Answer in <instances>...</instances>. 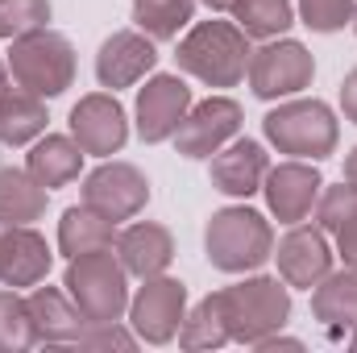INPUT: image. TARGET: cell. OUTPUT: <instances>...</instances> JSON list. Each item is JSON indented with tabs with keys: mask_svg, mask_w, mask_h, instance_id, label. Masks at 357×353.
<instances>
[{
	"mask_svg": "<svg viewBox=\"0 0 357 353\" xmlns=\"http://www.w3.org/2000/svg\"><path fill=\"white\" fill-rule=\"evenodd\" d=\"M245 75H250V88L258 100H287V96H299L303 88H312L316 59L295 38H270L266 46H258L250 54Z\"/></svg>",
	"mask_w": 357,
	"mask_h": 353,
	"instance_id": "cell-7",
	"label": "cell"
},
{
	"mask_svg": "<svg viewBox=\"0 0 357 353\" xmlns=\"http://www.w3.org/2000/svg\"><path fill=\"white\" fill-rule=\"evenodd\" d=\"M50 0H0V38H21L33 29H46Z\"/></svg>",
	"mask_w": 357,
	"mask_h": 353,
	"instance_id": "cell-29",
	"label": "cell"
},
{
	"mask_svg": "<svg viewBox=\"0 0 357 353\" xmlns=\"http://www.w3.org/2000/svg\"><path fill=\"white\" fill-rule=\"evenodd\" d=\"M349 25H354V33H357V4H354V21H349Z\"/></svg>",
	"mask_w": 357,
	"mask_h": 353,
	"instance_id": "cell-40",
	"label": "cell"
},
{
	"mask_svg": "<svg viewBox=\"0 0 357 353\" xmlns=\"http://www.w3.org/2000/svg\"><path fill=\"white\" fill-rule=\"evenodd\" d=\"M25 299H29V316H33L38 341H46V345H75L79 333L88 329V316L59 287H33Z\"/></svg>",
	"mask_w": 357,
	"mask_h": 353,
	"instance_id": "cell-19",
	"label": "cell"
},
{
	"mask_svg": "<svg viewBox=\"0 0 357 353\" xmlns=\"http://www.w3.org/2000/svg\"><path fill=\"white\" fill-rule=\"evenodd\" d=\"M96 250H116V220L96 212L88 204H75L59 220V254L63 258H84Z\"/></svg>",
	"mask_w": 357,
	"mask_h": 353,
	"instance_id": "cell-21",
	"label": "cell"
},
{
	"mask_svg": "<svg viewBox=\"0 0 357 353\" xmlns=\"http://www.w3.org/2000/svg\"><path fill=\"white\" fill-rule=\"evenodd\" d=\"M320 187H324L320 171L307 167V163H299V158L270 167L266 179H262L266 208L278 225H299V220H307V212H312L316 200H320Z\"/></svg>",
	"mask_w": 357,
	"mask_h": 353,
	"instance_id": "cell-12",
	"label": "cell"
},
{
	"mask_svg": "<svg viewBox=\"0 0 357 353\" xmlns=\"http://www.w3.org/2000/svg\"><path fill=\"white\" fill-rule=\"evenodd\" d=\"M79 350H133L137 345V337L133 333H125L116 320H108V324H88L84 333H79V341H75Z\"/></svg>",
	"mask_w": 357,
	"mask_h": 353,
	"instance_id": "cell-32",
	"label": "cell"
},
{
	"mask_svg": "<svg viewBox=\"0 0 357 353\" xmlns=\"http://www.w3.org/2000/svg\"><path fill=\"white\" fill-rule=\"evenodd\" d=\"M266 171H270V158H266V150H262V142H254V137H233L229 146L216 150L208 179H212V187H216L220 195H229V200H250L254 191H262Z\"/></svg>",
	"mask_w": 357,
	"mask_h": 353,
	"instance_id": "cell-17",
	"label": "cell"
},
{
	"mask_svg": "<svg viewBox=\"0 0 357 353\" xmlns=\"http://www.w3.org/2000/svg\"><path fill=\"white\" fill-rule=\"evenodd\" d=\"M71 137L79 142L84 154H96V158L121 154L125 142H129V117L116 104V96H108V91L84 96L71 108Z\"/></svg>",
	"mask_w": 357,
	"mask_h": 353,
	"instance_id": "cell-11",
	"label": "cell"
},
{
	"mask_svg": "<svg viewBox=\"0 0 357 353\" xmlns=\"http://www.w3.org/2000/svg\"><path fill=\"white\" fill-rule=\"evenodd\" d=\"M146 287L129 299V320H133V333L150 345H167L178 337V324L187 316V287L178 278L167 274H154V278H142Z\"/></svg>",
	"mask_w": 357,
	"mask_h": 353,
	"instance_id": "cell-8",
	"label": "cell"
},
{
	"mask_svg": "<svg viewBox=\"0 0 357 353\" xmlns=\"http://www.w3.org/2000/svg\"><path fill=\"white\" fill-rule=\"evenodd\" d=\"M204 4H208L212 13H229V8H233V0H204Z\"/></svg>",
	"mask_w": 357,
	"mask_h": 353,
	"instance_id": "cell-37",
	"label": "cell"
},
{
	"mask_svg": "<svg viewBox=\"0 0 357 353\" xmlns=\"http://www.w3.org/2000/svg\"><path fill=\"white\" fill-rule=\"evenodd\" d=\"M204 250H208V262L216 270L250 274V270L270 262L274 229H270V220L262 212H254L245 204H233V208L212 212V220L204 229Z\"/></svg>",
	"mask_w": 357,
	"mask_h": 353,
	"instance_id": "cell-2",
	"label": "cell"
},
{
	"mask_svg": "<svg viewBox=\"0 0 357 353\" xmlns=\"http://www.w3.org/2000/svg\"><path fill=\"white\" fill-rule=\"evenodd\" d=\"M133 21L154 42H175L195 21V0H133Z\"/></svg>",
	"mask_w": 357,
	"mask_h": 353,
	"instance_id": "cell-26",
	"label": "cell"
},
{
	"mask_svg": "<svg viewBox=\"0 0 357 353\" xmlns=\"http://www.w3.org/2000/svg\"><path fill=\"white\" fill-rule=\"evenodd\" d=\"M229 324H225V312H220V295H204L178 324V345L183 350H220L229 345Z\"/></svg>",
	"mask_w": 357,
	"mask_h": 353,
	"instance_id": "cell-25",
	"label": "cell"
},
{
	"mask_svg": "<svg viewBox=\"0 0 357 353\" xmlns=\"http://www.w3.org/2000/svg\"><path fill=\"white\" fill-rule=\"evenodd\" d=\"M241 133V104L229 96H208L187 108L183 125L175 129V150L183 158H212Z\"/></svg>",
	"mask_w": 357,
	"mask_h": 353,
	"instance_id": "cell-9",
	"label": "cell"
},
{
	"mask_svg": "<svg viewBox=\"0 0 357 353\" xmlns=\"http://www.w3.org/2000/svg\"><path fill=\"white\" fill-rule=\"evenodd\" d=\"M29 345H38L29 299L17 295V287H8L0 291V353H25Z\"/></svg>",
	"mask_w": 357,
	"mask_h": 353,
	"instance_id": "cell-28",
	"label": "cell"
},
{
	"mask_svg": "<svg viewBox=\"0 0 357 353\" xmlns=\"http://www.w3.org/2000/svg\"><path fill=\"white\" fill-rule=\"evenodd\" d=\"M349 350L357 353V329H354V333H349Z\"/></svg>",
	"mask_w": 357,
	"mask_h": 353,
	"instance_id": "cell-39",
	"label": "cell"
},
{
	"mask_svg": "<svg viewBox=\"0 0 357 353\" xmlns=\"http://www.w3.org/2000/svg\"><path fill=\"white\" fill-rule=\"evenodd\" d=\"M116 258L133 278L167 274V266L175 262V237L158 220H137V225L116 233Z\"/></svg>",
	"mask_w": 357,
	"mask_h": 353,
	"instance_id": "cell-18",
	"label": "cell"
},
{
	"mask_svg": "<svg viewBox=\"0 0 357 353\" xmlns=\"http://www.w3.org/2000/svg\"><path fill=\"white\" fill-rule=\"evenodd\" d=\"M216 295H220L229 337L241 345H258L270 333H282V324L291 320V287L270 274L241 278L233 287H220Z\"/></svg>",
	"mask_w": 357,
	"mask_h": 353,
	"instance_id": "cell-3",
	"label": "cell"
},
{
	"mask_svg": "<svg viewBox=\"0 0 357 353\" xmlns=\"http://www.w3.org/2000/svg\"><path fill=\"white\" fill-rule=\"evenodd\" d=\"M357 216V187L345 179L337 187H320V200H316V225L324 233H337L341 225H349Z\"/></svg>",
	"mask_w": 357,
	"mask_h": 353,
	"instance_id": "cell-30",
	"label": "cell"
},
{
	"mask_svg": "<svg viewBox=\"0 0 357 353\" xmlns=\"http://www.w3.org/2000/svg\"><path fill=\"white\" fill-rule=\"evenodd\" d=\"M337 254H341V262L349 270H357V216L337 229Z\"/></svg>",
	"mask_w": 357,
	"mask_h": 353,
	"instance_id": "cell-33",
	"label": "cell"
},
{
	"mask_svg": "<svg viewBox=\"0 0 357 353\" xmlns=\"http://www.w3.org/2000/svg\"><path fill=\"white\" fill-rule=\"evenodd\" d=\"M79 167H84V150L75 137H63V133H46L33 142L29 158H25V171L38 179L46 191L50 187H67L79 179Z\"/></svg>",
	"mask_w": 357,
	"mask_h": 353,
	"instance_id": "cell-22",
	"label": "cell"
},
{
	"mask_svg": "<svg viewBox=\"0 0 357 353\" xmlns=\"http://www.w3.org/2000/svg\"><path fill=\"white\" fill-rule=\"evenodd\" d=\"M63 287L75 299V308L88 316V324H108L129 312V270L121 266L112 250L71 258Z\"/></svg>",
	"mask_w": 357,
	"mask_h": 353,
	"instance_id": "cell-6",
	"label": "cell"
},
{
	"mask_svg": "<svg viewBox=\"0 0 357 353\" xmlns=\"http://www.w3.org/2000/svg\"><path fill=\"white\" fill-rule=\"evenodd\" d=\"M341 112H345V121L357 125V67L341 80Z\"/></svg>",
	"mask_w": 357,
	"mask_h": 353,
	"instance_id": "cell-34",
	"label": "cell"
},
{
	"mask_svg": "<svg viewBox=\"0 0 357 353\" xmlns=\"http://www.w3.org/2000/svg\"><path fill=\"white\" fill-rule=\"evenodd\" d=\"M84 204L104 212L108 220H133L150 204V179L133 163H100L84 179Z\"/></svg>",
	"mask_w": 357,
	"mask_h": 353,
	"instance_id": "cell-10",
	"label": "cell"
},
{
	"mask_svg": "<svg viewBox=\"0 0 357 353\" xmlns=\"http://www.w3.org/2000/svg\"><path fill=\"white\" fill-rule=\"evenodd\" d=\"M233 21L250 33V38H282L295 25V0H233Z\"/></svg>",
	"mask_w": 357,
	"mask_h": 353,
	"instance_id": "cell-27",
	"label": "cell"
},
{
	"mask_svg": "<svg viewBox=\"0 0 357 353\" xmlns=\"http://www.w3.org/2000/svg\"><path fill=\"white\" fill-rule=\"evenodd\" d=\"M312 316L328 333H354L357 329V270H328L312 287Z\"/></svg>",
	"mask_w": 357,
	"mask_h": 353,
	"instance_id": "cell-20",
	"label": "cell"
},
{
	"mask_svg": "<svg viewBox=\"0 0 357 353\" xmlns=\"http://www.w3.org/2000/svg\"><path fill=\"white\" fill-rule=\"evenodd\" d=\"M158 63V46L150 33L142 29H116L112 38H104L100 54H96V80L100 88H133L137 80H146Z\"/></svg>",
	"mask_w": 357,
	"mask_h": 353,
	"instance_id": "cell-14",
	"label": "cell"
},
{
	"mask_svg": "<svg viewBox=\"0 0 357 353\" xmlns=\"http://www.w3.org/2000/svg\"><path fill=\"white\" fill-rule=\"evenodd\" d=\"M262 133L278 154L320 163L337 150L341 125H337V117L324 100H291L287 96L278 108H270L262 117Z\"/></svg>",
	"mask_w": 357,
	"mask_h": 353,
	"instance_id": "cell-4",
	"label": "cell"
},
{
	"mask_svg": "<svg viewBox=\"0 0 357 353\" xmlns=\"http://www.w3.org/2000/svg\"><path fill=\"white\" fill-rule=\"evenodd\" d=\"M254 350H262V353H278V350H303V341H295V337H278V333H270V337H262Z\"/></svg>",
	"mask_w": 357,
	"mask_h": 353,
	"instance_id": "cell-35",
	"label": "cell"
},
{
	"mask_svg": "<svg viewBox=\"0 0 357 353\" xmlns=\"http://www.w3.org/2000/svg\"><path fill=\"white\" fill-rule=\"evenodd\" d=\"M357 0H299V21L316 33H337L354 21Z\"/></svg>",
	"mask_w": 357,
	"mask_h": 353,
	"instance_id": "cell-31",
	"label": "cell"
},
{
	"mask_svg": "<svg viewBox=\"0 0 357 353\" xmlns=\"http://www.w3.org/2000/svg\"><path fill=\"white\" fill-rule=\"evenodd\" d=\"M46 212V187L21 167H0V220L33 225Z\"/></svg>",
	"mask_w": 357,
	"mask_h": 353,
	"instance_id": "cell-24",
	"label": "cell"
},
{
	"mask_svg": "<svg viewBox=\"0 0 357 353\" xmlns=\"http://www.w3.org/2000/svg\"><path fill=\"white\" fill-rule=\"evenodd\" d=\"M250 33L237 21H195L183 38H178L175 63L183 75L208 84V88H237L250 71Z\"/></svg>",
	"mask_w": 357,
	"mask_h": 353,
	"instance_id": "cell-1",
	"label": "cell"
},
{
	"mask_svg": "<svg viewBox=\"0 0 357 353\" xmlns=\"http://www.w3.org/2000/svg\"><path fill=\"white\" fill-rule=\"evenodd\" d=\"M191 108V88L178 80V75H154L146 80V88L137 91V137L158 146V142H171L175 129L183 125Z\"/></svg>",
	"mask_w": 357,
	"mask_h": 353,
	"instance_id": "cell-13",
	"label": "cell"
},
{
	"mask_svg": "<svg viewBox=\"0 0 357 353\" xmlns=\"http://www.w3.org/2000/svg\"><path fill=\"white\" fill-rule=\"evenodd\" d=\"M46 100L25 88H4L0 96V146H25L46 133Z\"/></svg>",
	"mask_w": 357,
	"mask_h": 353,
	"instance_id": "cell-23",
	"label": "cell"
},
{
	"mask_svg": "<svg viewBox=\"0 0 357 353\" xmlns=\"http://www.w3.org/2000/svg\"><path fill=\"white\" fill-rule=\"evenodd\" d=\"M345 179H349V183L357 187V146L349 150V158H345Z\"/></svg>",
	"mask_w": 357,
	"mask_h": 353,
	"instance_id": "cell-36",
	"label": "cell"
},
{
	"mask_svg": "<svg viewBox=\"0 0 357 353\" xmlns=\"http://www.w3.org/2000/svg\"><path fill=\"white\" fill-rule=\"evenodd\" d=\"M54 254L42 233L29 225L0 220V287H38L46 283Z\"/></svg>",
	"mask_w": 357,
	"mask_h": 353,
	"instance_id": "cell-16",
	"label": "cell"
},
{
	"mask_svg": "<svg viewBox=\"0 0 357 353\" xmlns=\"http://www.w3.org/2000/svg\"><path fill=\"white\" fill-rule=\"evenodd\" d=\"M278 262V274L287 287H299V291H312L328 270H333V246L324 237V229L316 225H291V233L278 241V250L270 254Z\"/></svg>",
	"mask_w": 357,
	"mask_h": 353,
	"instance_id": "cell-15",
	"label": "cell"
},
{
	"mask_svg": "<svg viewBox=\"0 0 357 353\" xmlns=\"http://www.w3.org/2000/svg\"><path fill=\"white\" fill-rule=\"evenodd\" d=\"M4 88H8V67L0 63V96H4Z\"/></svg>",
	"mask_w": 357,
	"mask_h": 353,
	"instance_id": "cell-38",
	"label": "cell"
},
{
	"mask_svg": "<svg viewBox=\"0 0 357 353\" xmlns=\"http://www.w3.org/2000/svg\"><path fill=\"white\" fill-rule=\"evenodd\" d=\"M8 71H13L17 88L33 91L42 100H54L75 84V46H71V38L54 33L50 25L21 33V38H13Z\"/></svg>",
	"mask_w": 357,
	"mask_h": 353,
	"instance_id": "cell-5",
	"label": "cell"
}]
</instances>
